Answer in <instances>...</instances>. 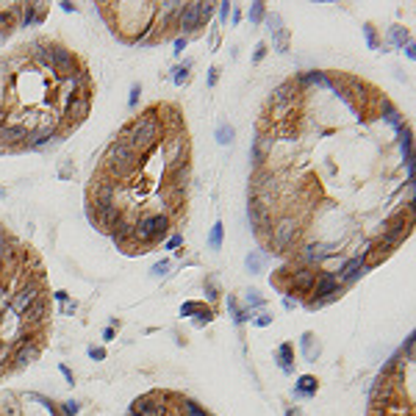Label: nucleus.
I'll return each instance as SVG.
<instances>
[{
	"label": "nucleus",
	"mask_w": 416,
	"mask_h": 416,
	"mask_svg": "<svg viewBox=\"0 0 416 416\" xmlns=\"http://www.w3.org/2000/svg\"><path fill=\"white\" fill-rule=\"evenodd\" d=\"M366 416H413V341H408L380 372Z\"/></svg>",
	"instance_id": "1"
},
{
	"label": "nucleus",
	"mask_w": 416,
	"mask_h": 416,
	"mask_svg": "<svg viewBox=\"0 0 416 416\" xmlns=\"http://www.w3.org/2000/svg\"><path fill=\"white\" fill-rule=\"evenodd\" d=\"M125 416H214V413L180 391L153 388V391L133 399L131 410Z\"/></svg>",
	"instance_id": "2"
},
{
	"label": "nucleus",
	"mask_w": 416,
	"mask_h": 416,
	"mask_svg": "<svg viewBox=\"0 0 416 416\" xmlns=\"http://www.w3.org/2000/svg\"><path fill=\"white\" fill-rule=\"evenodd\" d=\"M0 416H75V402H53L36 391H9L0 397Z\"/></svg>",
	"instance_id": "3"
},
{
	"label": "nucleus",
	"mask_w": 416,
	"mask_h": 416,
	"mask_svg": "<svg viewBox=\"0 0 416 416\" xmlns=\"http://www.w3.org/2000/svg\"><path fill=\"white\" fill-rule=\"evenodd\" d=\"M410 228H413V211H410V205H405V208H399L394 217H388V220L383 222L380 239H386V242L394 244V247H399V244L410 236Z\"/></svg>",
	"instance_id": "4"
},
{
	"label": "nucleus",
	"mask_w": 416,
	"mask_h": 416,
	"mask_svg": "<svg viewBox=\"0 0 416 416\" xmlns=\"http://www.w3.org/2000/svg\"><path fill=\"white\" fill-rule=\"evenodd\" d=\"M0 150H6V153L31 150V131L20 125H0Z\"/></svg>",
	"instance_id": "5"
},
{
	"label": "nucleus",
	"mask_w": 416,
	"mask_h": 416,
	"mask_svg": "<svg viewBox=\"0 0 416 416\" xmlns=\"http://www.w3.org/2000/svg\"><path fill=\"white\" fill-rule=\"evenodd\" d=\"M394 250H397V247H394L391 242H386V239H380V236H377V239H374V242L369 244L366 250H363V256H361L363 269H374V267H380V264H383V261H386V258L394 253Z\"/></svg>",
	"instance_id": "6"
},
{
	"label": "nucleus",
	"mask_w": 416,
	"mask_h": 416,
	"mask_svg": "<svg viewBox=\"0 0 416 416\" xmlns=\"http://www.w3.org/2000/svg\"><path fill=\"white\" fill-rule=\"evenodd\" d=\"M50 12V3H23V20H20V25H42L45 23V17H48Z\"/></svg>",
	"instance_id": "7"
},
{
	"label": "nucleus",
	"mask_w": 416,
	"mask_h": 416,
	"mask_svg": "<svg viewBox=\"0 0 416 416\" xmlns=\"http://www.w3.org/2000/svg\"><path fill=\"white\" fill-rule=\"evenodd\" d=\"M358 275H363V261H361V256L350 258V261L344 264V269H341V272H336V278H339L341 289H344V286H350L352 280L358 278Z\"/></svg>",
	"instance_id": "8"
},
{
	"label": "nucleus",
	"mask_w": 416,
	"mask_h": 416,
	"mask_svg": "<svg viewBox=\"0 0 416 416\" xmlns=\"http://www.w3.org/2000/svg\"><path fill=\"white\" fill-rule=\"evenodd\" d=\"M264 14H267V6H264V3H253L250 12H247V17H250V23H261Z\"/></svg>",
	"instance_id": "9"
},
{
	"label": "nucleus",
	"mask_w": 416,
	"mask_h": 416,
	"mask_svg": "<svg viewBox=\"0 0 416 416\" xmlns=\"http://www.w3.org/2000/svg\"><path fill=\"white\" fill-rule=\"evenodd\" d=\"M217 139H220V144H228V142L233 139V128H231V125H225V122H222L220 128H217Z\"/></svg>",
	"instance_id": "10"
},
{
	"label": "nucleus",
	"mask_w": 416,
	"mask_h": 416,
	"mask_svg": "<svg viewBox=\"0 0 416 416\" xmlns=\"http://www.w3.org/2000/svg\"><path fill=\"white\" fill-rule=\"evenodd\" d=\"M222 228H225V225H222V222H217L214 231H211V239H208V244H211L214 250H220V244H222Z\"/></svg>",
	"instance_id": "11"
},
{
	"label": "nucleus",
	"mask_w": 416,
	"mask_h": 416,
	"mask_svg": "<svg viewBox=\"0 0 416 416\" xmlns=\"http://www.w3.org/2000/svg\"><path fill=\"white\" fill-rule=\"evenodd\" d=\"M189 61H186V64L183 67H180V70H175V83H178V86H183V83L186 81H189Z\"/></svg>",
	"instance_id": "12"
},
{
	"label": "nucleus",
	"mask_w": 416,
	"mask_h": 416,
	"mask_svg": "<svg viewBox=\"0 0 416 416\" xmlns=\"http://www.w3.org/2000/svg\"><path fill=\"white\" fill-rule=\"evenodd\" d=\"M391 42H397V45H405L408 42V31H402L397 25V28H391Z\"/></svg>",
	"instance_id": "13"
},
{
	"label": "nucleus",
	"mask_w": 416,
	"mask_h": 416,
	"mask_svg": "<svg viewBox=\"0 0 416 416\" xmlns=\"http://www.w3.org/2000/svg\"><path fill=\"white\" fill-rule=\"evenodd\" d=\"M247 269L250 272H261V256H258V253H253V256L247 258Z\"/></svg>",
	"instance_id": "14"
},
{
	"label": "nucleus",
	"mask_w": 416,
	"mask_h": 416,
	"mask_svg": "<svg viewBox=\"0 0 416 416\" xmlns=\"http://www.w3.org/2000/svg\"><path fill=\"white\" fill-rule=\"evenodd\" d=\"M363 31H366V39H369V45H372V48H377L380 42H377V34H374V28H372V25H366V28H363Z\"/></svg>",
	"instance_id": "15"
},
{
	"label": "nucleus",
	"mask_w": 416,
	"mask_h": 416,
	"mask_svg": "<svg viewBox=\"0 0 416 416\" xmlns=\"http://www.w3.org/2000/svg\"><path fill=\"white\" fill-rule=\"evenodd\" d=\"M139 95H142V86H139V83H136V86H133V89H131V100H128V103H131V108L139 103Z\"/></svg>",
	"instance_id": "16"
},
{
	"label": "nucleus",
	"mask_w": 416,
	"mask_h": 416,
	"mask_svg": "<svg viewBox=\"0 0 416 416\" xmlns=\"http://www.w3.org/2000/svg\"><path fill=\"white\" fill-rule=\"evenodd\" d=\"M180 244H183V236H178V233L166 239V247H180Z\"/></svg>",
	"instance_id": "17"
},
{
	"label": "nucleus",
	"mask_w": 416,
	"mask_h": 416,
	"mask_svg": "<svg viewBox=\"0 0 416 416\" xmlns=\"http://www.w3.org/2000/svg\"><path fill=\"white\" fill-rule=\"evenodd\" d=\"M166 269H169V261H158V264L153 267V275H164Z\"/></svg>",
	"instance_id": "18"
},
{
	"label": "nucleus",
	"mask_w": 416,
	"mask_h": 416,
	"mask_svg": "<svg viewBox=\"0 0 416 416\" xmlns=\"http://www.w3.org/2000/svg\"><path fill=\"white\" fill-rule=\"evenodd\" d=\"M264 56H267V45H264V42H261V45H258V48H256V61H261Z\"/></svg>",
	"instance_id": "19"
},
{
	"label": "nucleus",
	"mask_w": 416,
	"mask_h": 416,
	"mask_svg": "<svg viewBox=\"0 0 416 416\" xmlns=\"http://www.w3.org/2000/svg\"><path fill=\"white\" fill-rule=\"evenodd\" d=\"M217 81H220V70H217V67H214V70H211V75H208V83H211V86H214Z\"/></svg>",
	"instance_id": "20"
},
{
	"label": "nucleus",
	"mask_w": 416,
	"mask_h": 416,
	"mask_svg": "<svg viewBox=\"0 0 416 416\" xmlns=\"http://www.w3.org/2000/svg\"><path fill=\"white\" fill-rule=\"evenodd\" d=\"M175 48H178V53L186 48V36H183V39H175Z\"/></svg>",
	"instance_id": "21"
}]
</instances>
